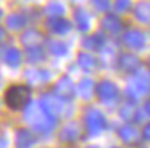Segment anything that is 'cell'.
Listing matches in <instances>:
<instances>
[{
	"label": "cell",
	"mask_w": 150,
	"mask_h": 148,
	"mask_svg": "<svg viewBox=\"0 0 150 148\" xmlns=\"http://www.w3.org/2000/svg\"><path fill=\"white\" fill-rule=\"evenodd\" d=\"M149 61H150V60H149Z\"/></svg>",
	"instance_id": "d590c367"
},
{
	"label": "cell",
	"mask_w": 150,
	"mask_h": 148,
	"mask_svg": "<svg viewBox=\"0 0 150 148\" xmlns=\"http://www.w3.org/2000/svg\"><path fill=\"white\" fill-rule=\"evenodd\" d=\"M50 51H52L55 56H63V55L68 53V47H66V44H63V42H52V44H50Z\"/></svg>",
	"instance_id": "4316f807"
},
{
	"label": "cell",
	"mask_w": 150,
	"mask_h": 148,
	"mask_svg": "<svg viewBox=\"0 0 150 148\" xmlns=\"http://www.w3.org/2000/svg\"><path fill=\"white\" fill-rule=\"evenodd\" d=\"M134 16L144 24H150V2H139L134 6Z\"/></svg>",
	"instance_id": "7c38bea8"
},
{
	"label": "cell",
	"mask_w": 150,
	"mask_h": 148,
	"mask_svg": "<svg viewBox=\"0 0 150 148\" xmlns=\"http://www.w3.org/2000/svg\"><path fill=\"white\" fill-rule=\"evenodd\" d=\"M120 114H121V118L126 119V121H132V119H137V118H139V114H137V109L134 108L131 103H127V105H124L123 108H121Z\"/></svg>",
	"instance_id": "d4e9b609"
},
{
	"label": "cell",
	"mask_w": 150,
	"mask_h": 148,
	"mask_svg": "<svg viewBox=\"0 0 150 148\" xmlns=\"http://www.w3.org/2000/svg\"><path fill=\"white\" fill-rule=\"evenodd\" d=\"M124 42H126L127 47L139 50V48H142L145 45V35L140 31H129L124 35Z\"/></svg>",
	"instance_id": "8fae6325"
},
{
	"label": "cell",
	"mask_w": 150,
	"mask_h": 148,
	"mask_svg": "<svg viewBox=\"0 0 150 148\" xmlns=\"http://www.w3.org/2000/svg\"><path fill=\"white\" fill-rule=\"evenodd\" d=\"M4 58H5V63L10 68H18L21 64V61H23V53L18 48H8L5 51Z\"/></svg>",
	"instance_id": "5bb4252c"
},
{
	"label": "cell",
	"mask_w": 150,
	"mask_h": 148,
	"mask_svg": "<svg viewBox=\"0 0 150 148\" xmlns=\"http://www.w3.org/2000/svg\"><path fill=\"white\" fill-rule=\"evenodd\" d=\"M87 148H98V147H87Z\"/></svg>",
	"instance_id": "e575fe53"
},
{
	"label": "cell",
	"mask_w": 150,
	"mask_h": 148,
	"mask_svg": "<svg viewBox=\"0 0 150 148\" xmlns=\"http://www.w3.org/2000/svg\"><path fill=\"white\" fill-rule=\"evenodd\" d=\"M142 137L145 138V140H149V142H150V124H147L145 127H144V130H142Z\"/></svg>",
	"instance_id": "f546056e"
},
{
	"label": "cell",
	"mask_w": 150,
	"mask_h": 148,
	"mask_svg": "<svg viewBox=\"0 0 150 148\" xmlns=\"http://www.w3.org/2000/svg\"><path fill=\"white\" fill-rule=\"evenodd\" d=\"M15 142H16V147L18 148H29L31 145L34 143V137L31 135L29 130H26V129H20V130H16V135H15Z\"/></svg>",
	"instance_id": "4fadbf2b"
},
{
	"label": "cell",
	"mask_w": 150,
	"mask_h": 148,
	"mask_svg": "<svg viewBox=\"0 0 150 148\" xmlns=\"http://www.w3.org/2000/svg\"><path fill=\"white\" fill-rule=\"evenodd\" d=\"M78 63L84 71H91V69H94V66H95V58L92 56L91 53L82 51V53L78 55Z\"/></svg>",
	"instance_id": "603a6c76"
},
{
	"label": "cell",
	"mask_w": 150,
	"mask_h": 148,
	"mask_svg": "<svg viewBox=\"0 0 150 148\" xmlns=\"http://www.w3.org/2000/svg\"><path fill=\"white\" fill-rule=\"evenodd\" d=\"M26 77L31 84H42L50 79V73L49 71H40V69H28Z\"/></svg>",
	"instance_id": "9a60e30c"
},
{
	"label": "cell",
	"mask_w": 150,
	"mask_h": 148,
	"mask_svg": "<svg viewBox=\"0 0 150 148\" xmlns=\"http://www.w3.org/2000/svg\"><path fill=\"white\" fill-rule=\"evenodd\" d=\"M129 6H131V0H116L115 2V8L118 11H126V10H129Z\"/></svg>",
	"instance_id": "f1b7e54d"
},
{
	"label": "cell",
	"mask_w": 150,
	"mask_h": 148,
	"mask_svg": "<svg viewBox=\"0 0 150 148\" xmlns=\"http://www.w3.org/2000/svg\"><path fill=\"white\" fill-rule=\"evenodd\" d=\"M21 40H23V44L28 45V47H34V45H39L42 39H40V35L37 31H29L21 37Z\"/></svg>",
	"instance_id": "cb8c5ba5"
},
{
	"label": "cell",
	"mask_w": 150,
	"mask_h": 148,
	"mask_svg": "<svg viewBox=\"0 0 150 148\" xmlns=\"http://www.w3.org/2000/svg\"><path fill=\"white\" fill-rule=\"evenodd\" d=\"M24 119H26L36 130L44 132V134L52 130L55 122H57V118H53L52 114H49V113L40 106V103H39V106H33L31 109H28Z\"/></svg>",
	"instance_id": "6da1fadb"
},
{
	"label": "cell",
	"mask_w": 150,
	"mask_h": 148,
	"mask_svg": "<svg viewBox=\"0 0 150 148\" xmlns=\"http://www.w3.org/2000/svg\"><path fill=\"white\" fill-rule=\"evenodd\" d=\"M5 147H7V140L0 138V148H5Z\"/></svg>",
	"instance_id": "d6a6232c"
},
{
	"label": "cell",
	"mask_w": 150,
	"mask_h": 148,
	"mask_svg": "<svg viewBox=\"0 0 150 148\" xmlns=\"http://www.w3.org/2000/svg\"><path fill=\"white\" fill-rule=\"evenodd\" d=\"M74 18H76V21H78L79 31H81V32L89 31V27H91V19H89V15H87V11H86V10H82V8L76 10Z\"/></svg>",
	"instance_id": "44dd1931"
},
{
	"label": "cell",
	"mask_w": 150,
	"mask_h": 148,
	"mask_svg": "<svg viewBox=\"0 0 150 148\" xmlns=\"http://www.w3.org/2000/svg\"><path fill=\"white\" fill-rule=\"evenodd\" d=\"M92 5L100 11H107L110 8V0H92Z\"/></svg>",
	"instance_id": "83f0119b"
},
{
	"label": "cell",
	"mask_w": 150,
	"mask_h": 148,
	"mask_svg": "<svg viewBox=\"0 0 150 148\" xmlns=\"http://www.w3.org/2000/svg\"><path fill=\"white\" fill-rule=\"evenodd\" d=\"M28 23L26 16L21 15V13H11V15L7 16V26L13 31H20L21 27H24Z\"/></svg>",
	"instance_id": "2e32d148"
},
{
	"label": "cell",
	"mask_w": 150,
	"mask_h": 148,
	"mask_svg": "<svg viewBox=\"0 0 150 148\" xmlns=\"http://www.w3.org/2000/svg\"><path fill=\"white\" fill-rule=\"evenodd\" d=\"M97 95L100 98V101L103 103H111L118 98L120 92H118V87L115 85L111 80H102L100 84L97 85Z\"/></svg>",
	"instance_id": "5b68a950"
},
{
	"label": "cell",
	"mask_w": 150,
	"mask_h": 148,
	"mask_svg": "<svg viewBox=\"0 0 150 148\" xmlns=\"http://www.w3.org/2000/svg\"><path fill=\"white\" fill-rule=\"evenodd\" d=\"M78 93L84 100H91L94 95V82L91 79H82L78 85Z\"/></svg>",
	"instance_id": "ffe728a7"
},
{
	"label": "cell",
	"mask_w": 150,
	"mask_h": 148,
	"mask_svg": "<svg viewBox=\"0 0 150 148\" xmlns=\"http://www.w3.org/2000/svg\"><path fill=\"white\" fill-rule=\"evenodd\" d=\"M49 26H50V29H52L53 32H57V34H66V32L71 29L69 21L62 19V18H53V19H50Z\"/></svg>",
	"instance_id": "d6986e66"
},
{
	"label": "cell",
	"mask_w": 150,
	"mask_h": 148,
	"mask_svg": "<svg viewBox=\"0 0 150 148\" xmlns=\"http://www.w3.org/2000/svg\"><path fill=\"white\" fill-rule=\"evenodd\" d=\"M40 106H42L49 114H52L53 118H55V114L60 113L63 108V100L55 98L53 95H44L42 98H40Z\"/></svg>",
	"instance_id": "9c48e42d"
},
{
	"label": "cell",
	"mask_w": 150,
	"mask_h": 148,
	"mask_svg": "<svg viewBox=\"0 0 150 148\" xmlns=\"http://www.w3.org/2000/svg\"><path fill=\"white\" fill-rule=\"evenodd\" d=\"M31 101V89L28 85H10L5 92V103L10 109H24Z\"/></svg>",
	"instance_id": "7a4b0ae2"
},
{
	"label": "cell",
	"mask_w": 150,
	"mask_h": 148,
	"mask_svg": "<svg viewBox=\"0 0 150 148\" xmlns=\"http://www.w3.org/2000/svg\"><path fill=\"white\" fill-rule=\"evenodd\" d=\"M102 27H103L107 32L116 34V32L121 31L123 24H121V21H120V19H118L115 15H108L107 18H103V21H102Z\"/></svg>",
	"instance_id": "e0dca14e"
},
{
	"label": "cell",
	"mask_w": 150,
	"mask_h": 148,
	"mask_svg": "<svg viewBox=\"0 0 150 148\" xmlns=\"http://www.w3.org/2000/svg\"><path fill=\"white\" fill-rule=\"evenodd\" d=\"M144 111H145L147 116H150V100H147L145 105H144Z\"/></svg>",
	"instance_id": "4dcf8cb0"
},
{
	"label": "cell",
	"mask_w": 150,
	"mask_h": 148,
	"mask_svg": "<svg viewBox=\"0 0 150 148\" xmlns=\"http://www.w3.org/2000/svg\"><path fill=\"white\" fill-rule=\"evenodd\" d=\"M150 89V79L147 76H136L129 84H127V95L132 100L140 98L142 95H145V92H149Z\"/></svg>",
	"instance_id": "3957f363"
},
{
	"label": "cell",
	"mask_w": 150,
	"mask_h": 148,
	"mask_svg": "<svg viewBox=\"0 0 150 148\" xmlns=\"http://www.w3.org/2000/svg\"><path fill=\"white\" fill-rule=\"evenodd\" d=\"M73 92H74V85H73V80L68 76H63L55 84V93L60 98H69L73 95Z\"/></svg>",
	"instance_id": "30bf717a"
},
{
	"label": "cell",
	"mask_w": 150,
	"mask_h": 148,
	"mask_svg": "<svg viewBox=\"0 0 150 148\" xmlns=\"http://www.w3.org/2000/svg\"><path fill=\"white\" fill-rule=\"evenodd\" d=\"M118 135H120V138L127 145H136L137 142L140 140L139 129H137L136 125H132V124H126V125H123V127H120Z\"/></svg>",
	"instance_id": "ba28073f"
},
{
	"label": "cell",
	"mask_w": 150,
	"mask_h": 148,
	"mask_svg": "<svg viewBox=\"0 0 150 148\" xmlns=\"http://www.w3.org/2000/svg\"><path fill=\"white\" fill-rule=\"evenodd\" d=\"M102 45H103V37H102V34L87 35V37H84V40H82V47L87 48V50H98V48H102Z\"/></svg>",
	"instance_id": "ac0fdd59"
},
{
	"label": "cell",
	"mask_w": 150,
	"mask_h": 148,
	"mask_svg": "<svg viewBox=\"0 0 150 148\" xmlns=\"http://www.w3.org/2000/svg\"><path fill=\"white\" fill-rule=\"evenodd\" d=\"M4 18V11H2V10H0V19Z\"/></svg>",
	"instance_id": "836d02e7"
},
{
	"label": "cell",
	"mask_w": 150,
	"mask_h": 148,
	"mask_svg": "<svg viewBox=\"0 0 150 148\" xmlns=\"http://www.w3.org/2000/svg\"><path fill=\"white\" fill-rule=\"evenodd\" d=\"M86 125L91 135H98L105 127H107V119L97 109H91L86 116Z\"/></svg>",
	"instance_id": "277c9868"
},
{
	"label": "cell",
	"mask_w": 150,
	"mask_h": 148,
	"mask_svg": "<svg viewBox=\"0 0 150 148\" xmlns=\"http://www.w3.org/2000/svg\"><path fill=\"white\" fill-rule=\"evenodd\" d=\"M26 56L29 63H39L44 60V48L40 45H34V47L26 48Z\"/></svg>",
	"instance_id": "7402d4cb"
},
{
	"label": "cell",
	"mask_w": 150,
	"mask_h": 148,
	"mask_svg": "<svg viewBox=\"0 0 150 148\" xmlns=\"http://www.w3.org/2000/svg\"><path fill=\"white\" fill-rule=\"evenodd\" d=\"M81 135H82L81 125H79L78 122H69V124H66L65 127L60 130L58 137L63 143H74V142H78L79 138H81Z\"/></svg>",
	"instance_id": "8992f818"
},
{
	"label": "cell",
	"mask_w": 150,
	"mask_h": 148,
	"mask_svg": "<svg viewBox=\"0 0 150 148\" xmlns=\"http://www.w3.org/2000/svg\"><path fill=\"white\" fill-rule=\"evenodd\" d=\"M140 66V60L132 53H124L118 58V69H121L123 73H136Z\"/></svg>",
	"instance_id": "52a82bcc"
},
{
	"label": "cell",
	"mask_w": 150,
	"mask_h": 148,
	"mask_svg": "<svg viewBox=\"0 0 150 148\" xmlns=\"http://www.w3.org/2000/svg\"><path fill=\"white\" fill-rule=\"evenodd\" d=\"M45 13L49 16H62L63 13H65V6L62 5V3H55V2H52V3H49V5L45 6Z\"/></svg>",
	"instance_id": "484cf974"
},
{
	"label": "cell",
	"mask_w": 150,
	"mask_h": 148,
	"mask_svg": "<svg viewBox=\"0 0 150 148\" xmlns=\"http://www.w3.org/2000/svg\"><path fill=\"white\" fill-rule=\"evenodd\" d=\"M5 39V31H4V27H0V42Z\"/></svg>",
	"instance_id": "1f68e13d"
}]
</instances>
